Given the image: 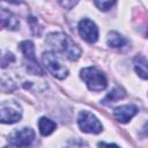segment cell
<instances>
[{"label":"cell","instance_id":"6da1fadb","mask_svg":"<svg viewBox=\"0 0 148 148\" xmlns=\"http://www.w3.org/2000/svg\"><path fill=\"white\" fill-rule=\"evenodd\" d=\"M46 43L58 53H61L69 60H77L81 56L80 47L65 34L53 32L46 37Z\"/></svg>","mask_w":148,"mask_h":148},{"label":"cell","instance_id":"7a4b0ae2","mask_svg":"<svg viewBox=\"0 0 148 148\" xmlns=\"http://www.w3.org/2000/svg\"><path fill=\"white\" fill-rule=\"evenodd\" d=\"M81 79L91 91H101L106 88L108 80L102 71L96 67H87L81 71Z\"/></svg>","mask_w":148,"mask_h":148},{"label":"cell","instance_id":"3957f363","mask_svg":"<svg viewBox=\"0 0 148 148\" xmlns=\"http://www.w3.org/2000/svg\"><path fill=\"white\" fill-rule=\"evenodd\" d=\"M43 64L46 69L57 79L62 80L68 74V68L59 60L54 52H44L43 53Z\"/></svg>","mask_w":148,"mask_h":148},{"label":"cell","instance_id":"277c9868","mask_svg":"<svg viewBox=\"0 0 148 148\" xmlns=\"http://www.w3.org/2000/svg\"><path fill=\"white\" fill-rule=\"evenodd\" d=\"M22 117V108L16 102H3L0 104V123L14 124Z\"/></svg>","mask_w":148,"mask_h":148},{"label":"cell","instance_id":"5b68a950","mask_svg":"<svg viewBox=\"0 0 148 148\" xmlns=\"http://www.w3.org/2000/svg\"><path fill=\"white\" fill-rule=\"evenodd\" d=\"M77 124L82 132L97 134L102 131V124L89 111H81L77 117Z\"/></svg>","mask_w":148,"mask_h":148},{"label":"cell","instance_id":"8992f818","mask_svg":"<svg viewBox=\"0 0 148 148\" xmlns=\"http://www.w3.org/2000/svg\"><path fill=\"white\" fill-rule=\"evenodd\" d=\"M8 140L12 143V146L25 148V147L30 146L32 143V141L35 140V132L31 128L23 127V128L16 130L13 133H10Z\"/></svg>","mask_w":148,"mask_h":148},{"label":"cell","instance_id":"52a82bcc","mask_svg":"<svg viewBox=\"0 0 148 148\" xmlns=\"http://www.w3.org/2000/svg\"><path fill=\"white\" fill-rule=\"evenodd\" d=\"M79 34L88 43H95L98 38L97 25L89 18H83L79 22Z\"/></svg>","mask_w":148,"mask_h":148},{"label":"cell","instance_id":"ba28073f","mask_svg":"<svg viewBox=\"0 0 148 148\" xmlns=\"http://www.w3.org/2000/svg\"><path fill=\"white\" fill-rule=\"evenodd\" d=\"M20 49L23 53V56L25 57V59H28V66L29 69H32L35 73L38 72V74H43V71L40 69V67L38 66L36 58H35V46L34 43L30 40H24L20 44Z\"/></svg>","mask_w":148,"mask_h":148},{"label":"cell","instance_id":"9c48e42d","mask_svg":"<svg viewBox=\"0 0 148 148\" xmlns=\"http://www.w3.org/2000/svg\"><path fill=\"white\" fill-rule=\"evenodd\" d=\"M138 112V108L133 104H128V105H121L114 109L113 111V116L116 118V120H118L119 123H127L130 119H132Z\"/></svg>","mask_w":148,"mask_h":148},{"label":"cell","instance_id":"30bf717a","mask_svg":"<svg viewBox=\"0 0 148 148\" xmlns=\"http://www.w3.org/2000/svg\"><path fill=\"white\" fill-rule=\"evenodd\" d=\"M0 24L7 29L17 30L20 27V21L13 13L1 9L0 10Z\"/></svg>","mask_w":148,"mask_h":148},{"label":"cell","instance_id":"8fae6325","mask_svg":"<svg viewBox=\"0 0 148 148\" xmlns=\"http://www.w3.org/2000/svg\"><path fill=\"white\" fill-rule=\"evenodd\" d=\"M106 43H108V45H109L110 47L120 49V47H124V46L127 44V40H126L120 34H118L117 31H111V32L108 35Z\"/></svg>","mask_w":148,"mask_h":148},{"label":"cell","instance_id":"7c38bea8","mask_svg":"<svg viewBox=\"0 0 148 148\" xmlns=\"http://www.w3.org/2000/svg\"><path fill=\"white\" fill-rule=\"evenodd\" d=\"M57 125L53 120H51L50 118H46V117H42L38 121V128H39V132L42 135L46 136V135H50L54 130H56Z\"/></svg>","mask_w":148,"mask_h":148},{"label":"cell","instance_id":"4fadbf2b","mask_svg":"<svg viewBox=\"0 0 148 148\" xmlns=\"http://www.w3.org/2000/svg\"><path fill=\"white\" fill-rule=\"evenodd\" d=\"M134 68L136 73L142 77L147 79V59L143 56H136L134 59Z\"/></svg>","mask_w":148,"mask_h":148},{"label":"cell","instance_id":"5bb4252c","mask_svg":"<svg viewBox=\"0 0 148 148\" xmlns=\"http://www.w3.org/2000/svg\"><path fill=\"white\" fill-rule=\"evenodd\" d=\"M125 97V92L123 89L120 88H114L112 91H110L106 97L103 99V104H111V103H114L119 99H123Z\"/></svg>","mask_w":148,"mask_h":148},{"label":"cell","instance_id":"9a60e30c","mask_svg":"<svg viewBox=\"0 0 148 148\" xmlns=\"http://www.w3.org/2000/svg\"><path fill=\"white\" fill-rule=\"evenodd\" d=\"M114 3H116L114 1H95V5H96L101 10H104V12L109 10Z\"/></svg>","mask_w":148,"mask_h":148},{"label":"cell","instance_id":"2e32d148","mask_svg":"<svg viewBox=\"0 0 148 148\" xmlns=\"http://www.w3.org/2000/svg\"><path fill=\"white\" fill-rule=\"evenodd\" d=\"M99 147L101 148H120V147H118L114 143H104V142H101L99 143Z\"/></svg>","mask_w":148,"mask_h":148},{"label":"cell","instance_id":"e0dca14e","mask_svg":"<svg viewBox=\"0 0 148 148\" xmlns=\"http://www.w3.org/2000/svg\"><path fill=\"white\" fill-rule=\"evenodd\" d=\"M66 148H83V146L81 143H79V142H72Z\"/></svg>","mask_w":148,"mask_h":148},{"label":"cell","instance_id":"ac0fdd59","mask_svg":"<svg viewBox=\"0 0 148 148\" xmlns=\"http://www.w3.org/2000/svg\"><path fill=\"white\" fill-rule=\"evenodd\" d=\"M3 148H24V147H16V146H9V147H3Z\"/></svg>","mask_w":148,"mask_h":148},{"label":"cell","instance_id":"d6986e66","mask_svg":"<svg viewBox=\"0 0 148 148\" xmlns=\"http://www.w3.org/2000/svg\"><path fill=\"white\" fill-rule=\"evenodd\" d=\"M0 88H1V84H0Z\"/></svg>","mask_w":148,"mask_h":148}]
</instances>
